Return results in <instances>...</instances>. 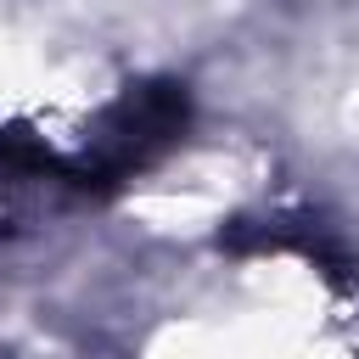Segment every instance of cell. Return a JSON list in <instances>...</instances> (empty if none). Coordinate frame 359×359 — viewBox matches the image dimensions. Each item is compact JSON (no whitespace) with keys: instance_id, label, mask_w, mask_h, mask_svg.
<instances>
[{"instance_id":"cell-1","label":"cell","mask_w":359,"mask_h":359,"mask_svg":"<svg viewBox=\"0 0 359 359\" xmlns=\"http://www.w3.org/2000/svg\"><path fill=\"white\" fill-rule=\"evenodd\" d=\"M191 129V95L174 79H140L123 84V95L90 123L79 163H67V180L84 196H112L135 174H146L180 135Z\"/></svg>"},{"instance_id":"cell-2","label":"cell","mask_w":359,"mask_h":359,"mask_svg":"<svg viewBox=\"0 0 359 359\" xmlns=\"http://www.w3.org/2000/svg\"><path fill=\"white\" fill-rule=\"evenodd\" d=\"M45 174L67 180V163H62L45 140H34L28 129H0V185H17V180H45Z\"/></svg>"}]
</instances>
